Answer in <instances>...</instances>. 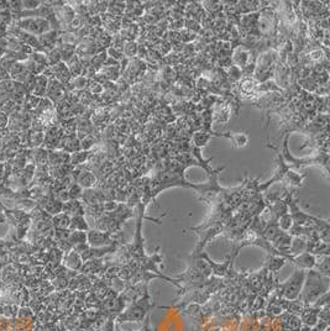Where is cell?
I'll return each mask as SVG.
<instances>
[{"instance_id":"6da1fadb","label":"cell","mask_w":330,"mask_h":331,"mask_svg":"<svg viewBox=\"0 0 330 331\" xmlns=\"http://www.w3.org/2000/svg\"><path fill=\"white\" fill-rule=\"evenodd\" d=\"M329 276H324L314 269H309L306 274L303 288L301 292L302 303L307 307L314 304L323 294L329 292Z\"/></svg>"},{"instance_id":"7a4b0ae2","label":"cell","mask_w":330,"mask_h":331,"mask_svg":"<svg viewBox=\"0 0 330 331\" xmlns=\"http://www.w3.org/2000/svg\"><path fill=\"white\" fill-rule=\"evenodd\" d=\"M153 308L152 299H151L150 294L147 293V289L142 296H140L138 299H135L133 302V304L128 308L124 313L117 314L115 316V320L117 324H121V322H128V321H144L145 318L149 315L150 310Z\"/></svg>"},{"instance_id":"3957f363","label":"cell","mask_w":330,"mask_h":331,"mask_svg":"<svg viewBox=\"0 0 330 331\" xmlns=\"http://www.w3.org/2000/svg\"><path fill=\"white\" fill-rule=\"evenodd\" d=\"M306 274L307 271H304V269H297L287 280L279 283L277 285V292H278L279 297L286 300H297L301 296Z\"/></svg>"},{"instance_id":"277c9868","label":"cell","mask_w":330,"mask_h":331,"mask_svg":"<svg viewBox=\"0 0 330 331\" xmlns=\"http://www.w3.org/2000/svg\"><path fill=\"white\" fill-rule=\"evenodd\" d=\"M13 24L15 25L18 29L22 30V31L30 33V35L38 36L44 35V33L51 31V24L45 19L40 18H24L19 19V20H14Z\"/></svg>"},{"instance_id":"5b68a950","label":"cell","mask_w":330,"mask_h":331,"mask_svg":"<svg viewBox=\"0 0 330 331\" xmlns=\"http://www.w3.org/2000/svg\"><path fill=\"white\" fill-rule=\"evenodd\" d=\"M87 242L91 247H105V246L119 243V240L109 232L100 231L97 229H89L87 231Z\"/></svg>"},{"instance_id":"8992f818","label":"cell","mask_w":330,"mask_h":331,"mask_svg":"<svg viewBox=\"0 0 330 331\" xmlns=\"http://www.w3.org/2000/svg\"><path fill=\"white\" fill-rule=\"evenodd\" d=\"M66 94H67L66 87H64L62 83H60L57 79H55V78L49 79L46 97L45 98L51 100V103L54 104V105H56L58 102H61V100L64 99Z\"/></svg>"},{"instance_id":"52a82bcc","label":"cell","mask_w":330,"mask_h":331,"mask_svg":"<svg viewBox=\"0 0 330 331\" xmlns=\"http://www.w3.org/2000/svg\"><path fill=\"white\" fill-rule=\"evenodd\" d=\"M49 68H50V72H51L52 77H54L55 79H57L60 83H62L64 87L68 86L69 82L72 80L71 73H69L68 67H67V64L64 62H60L55 64V66L49 67Z\"/></svg>"},{"instance_id":"ba28073f","label":"cell","mask_w":330,"mask_h":331,"mask_svg":"<svg viewBox=\"0 0 330 331\" xmlns=\"http://www.w3.org/2000/svg\"><path fill=\"white\" fill-rule=\"evenodd\" d=\"M60 32L61 31H55V30H51V31L44 33V35L38 36V42H40L41 49L44 50V53L51 51L54 50L56 46L58 45V40H60Z\"/></svg>"},{"instance_id":"9c48e42d","label":"cell","mask_w":330,"mask_h":331,"mask_svg":"<svg viewBox=\"0 0 330 331\" xmlns=\"http://www.w3.org/2000/svg\"><path fill=\"white\" fill-rule=\"evenodd\" d=\"M58 150L64 151V152L69 153V155H72V153H74V152H78V151H82L80 150V141H79V139L77 137V135L75 134L63 135L62 140H61L60 148H58Z\"/></svg>"},{"instance_id":"30bf717a","label":"cell","mask_w":330,"mask_h":331,"mask_svg":"<svg viewBox=\"0 0 330 331\" xmlns=\"http://www.w3.org/2000/svg\"><path fill=\"white\" fill-rule=\"evenodd\" d=\"M191 137L194 147L202 148L204 146L208 145L209 140H211L212 137H225V134H217V133H213V131L199 130V131H195Z\"/></svg>"},{"instance_id":"8fae6325","label":"cell","mask_w":330,"mask_h":331,"mask_svg":"<svg viewBox=\"0 0 330 331\" xmlns=\"http://www.w3.org/2000/svg\"><path fill=\"white\" fill-rule=\"evenodd\" d=\"M315 260H317V256L314 255L308 254V252H303V254H299L293 256L292 263H295L296 266H298L299 269H304V271H309V269H313L315 266Z\"/></svg>"},{"instance_id":"7c38bea8","label":"cell","mask_w":330,"mask_h":331,"mask_svg":"<svg viewBox=\"0 0 330 331\" xmlns=\"http://www.w3.org/2000/svg\"><path fill=\"white\" fill-rule=\"evenodd\" d=\"M69 159H71V155L64 151L61 150H54L49 151V167H60V166L68 164Z\"/></svg>"},{"instance_id":"4fadbf2b","label":"cell","mask_w":330,"mask_h":331,"mask_svg":"<svg viewBox=\"0 0 330 331\" xmlns=\"http://www.w3.org/2000/svg\"><path fill=\"white\" fill-rule=\"evenodd\" d=\"M7 40H8V51L18 53V55L24 56V57H29V56L33 52L31 47L26 46V45L22 44L21 41L16 40V38L9 37V36H8Z\"/></svg>"},{"instance_id":"5bb4252c","label":"cell","mask_w":330,"mask_h":331,"mask_svg":"<svg viewBox=\"0 0 330 331\" xmlns=\"http://www.w3.org/2000/svg\"><path fill=\"white\" fill-rule=\"evenodd\" d=\"M62 213L67 214L68 217H78V215L85 217L86 210L85 205H83V203L80 200H68L66 203H63Z\"/></svg>"},{"instance_id":"9a60e30c","label":"cell","mask_w":330,"mask_h":331,"mask_svg":"<svg viewBox=\"0 0 330 331\" xmlns=\"http://www.w3.org/2000/svg\"><path fill=\"white\" fill-rule=\"evenodd\" d=\"M8 73H9L10 79L18 83H24V80L30 75V73L26 69V67H25L24 62H16L11 67L10 71Z\"/></svg>"},{"instance_id":"2e32d148","label":"cell","mask_w":330,"mask_h":331,"mask_svg":"<svg viewBox=\"0 0 330 331\" xmlns=\"http://www.w3.org/2000/svg\"><path fill=\"white\" fill-rule=\"evenodd\" d=\"M64 266L67 268H69L71 271H80L83 266V261L80 255L78 252H75L74 250H71L69 252H67L63 257Z\"/></svg>"},{"instance_id":"e0dca14e","label":"cell","mask_w":330,"mask_h":331,"mask_svg":"<svg viewBox=\"0 0 330 331\" xmlns=\"http://www.w3.org/2000/svg\"><path fill=\"white\" fill-rule=\"evenodd\" d=\"M108 267L102 262V259H94L86 261V263H83L82 268H80V272L82 273H99V272L105 271Z\"/></svg>"},{"instance_id":"ac0fdd59","label":"cell","mask_w":330,"mask_h":331,"mask_svg":"<svg viewBox=\"0 0 330 331\" xmlns=\"http://www.w3.org/2000/svg\"><path fill=\"white\" fill-rule=\"evenodd\" d=\"M287 260L284 257L281 256H275V255H270L267 257V260L265 261V269L267 272H271V273H276L277 271H279L284 265H286Z\"/></svg>"},{"instance_id":"d6986e66","label":"cell","mask_w":330,"mask_h":331,"mask_svg":"<svg viewBox=\"0 0 330 331\" xmlns=\"http://www.w3.org/2000/svg\"><path fill=\"white\" fill-rule=\"evenodd\" d=\"M47 84H49V78L45 77L44 74L36 75L35 87H33L31 94L37 98H45L47 92Z\"/></svg>"},{"instance_id":"ffe728a7","label":"cell","mask_w":330,"mask_h":331,"mask_svg":"<svg viewBox=\"0 0 330 331\" xmlns=\"http://www.w3.org/2000/svg\"><path fill=\"white\" fill-rule=\"evenodd\" d=\"M225 139L230 140L235 148H242L249 144V135L246 133H226Z\"/></svg>"},{"instance_id":"44dd1931","label":"cell","mask_w":330,"mask_h":331,"mask_svg":"<svg viewBox=\"0 0 330 331\" xmlns=\"http://www.w3.org/2000/svg\"><path fill=\"white\" fill-rule=\"evenodd\" d=\"M314 271L319 272V273L324 274V276H329L330 271V260L329 255H321V256H317V260H315V266Z\"/></svg>"},{"instance_id":"7402d4cb","label":"cell","mask_w":330,"mask_h":331,"mask_svg":"<svg viewBox=\"0 0 330 331\" xmlns=\"http://www.w3.org/2000/svg\"><path fill=\"white\" fill-rule=\"evenodd\" d=\"M69 230L71 231H88L89 225L87 223L85 217L78 215V217H71V223H69Z\"/></svg>"},{"instance_id":"603a6c76","label":"cell","mask_w":330,"mask_h":331,"mask_svg":"<svg viewBox=\"0 0 330 331\" xmlns=\"http://www.w3.org/2000/svg\"><path fill=\"white\" fill-rule=\"evenodd\" d=\"M92 156V150L91 151H78V152H74L71 155V159H69V163H71L73 167H77V166L85 164L88 162V159L91 158Z\"/></svg>"},{"instance_id":"cb8c5ba5","label":"cell","mask_w":330,"mask_h":331,"mask_svg":"<svg viewBox=\"0 0 330 331\" xmlns=\"http://www.w3.org/2000/svg\"><path fill=\"white\" fill-rule=\"evenodd\" d=\"M66 64H67V67H68L69 73H71L72 78H75V77H79V75H82V68H83L82 61H80V58L78 57L77 55H74L73 57H72L71 60H69Z\"/></svg>"},{"instance_id":"d4e9b609","label":"cell","mask_w":330,"mask_h":331,"mask_svg":"<svg viewBox=\"0 0 330 331\" xmlns=\"http://www.w3.org/2000/svg\"><path fill=\"white\" fill-rule=\"evenodd\" d=\"M125 8H127V3L125 2H109L107 13L113 16H116V18H121L125 13Z\"/></svg>"},{"instance_id":"484cf974","label":"cell","mask_w":330,"mask_h":331,"mask_svg":"<svg viewBox=\"0 0 330 331\" xmlns=\"http://www.w3.org/2000/svg\"><path fill=\"white\" fill-rule=\"evenodd\" d=\"M52 226L55 229H68L69 223H71V217H68L64 213H60V214L54 215L51 219Z\"/></svg>"},{"instance_id":"4316f807","label":"cell","mask_w":330,"mask_h":331,"mask_svg":"<svg viewBox=\"0 0 330 331\" xmlns=\"http://www.w3.org/2000/svg\"><path fill=\"white\" fill-rule=\"evenodd\" d=\"M138 50H139V45L136 44L135 41H129L125 42L124 49H122V55H124V58L127 60H133L138 56Z\"/></svg>"},{"instance_id":"83f0119b","label":"cell","mask_w":330,"mask_h":331,"mask_svg":"<svg viewBox=\"0 0 330 331\" xmlns=\"http://www.w3.org/2000/svg\"><path fill=\"white\" fill-rule=\"evenodd\" d=\"M68 242L72 245V249L74 246L80 245V243H87V232L86 231H71V235L68 237Z\"/></svg>"},{"instance_id":"f1b7e54d","label":"cell","mask_w":330,"mask_h":331,"mask_svg":"<svg viewBox=\"0 0 330 331\" xmlns=\"http://www.w3.org/2000/svg\"><path fill=\"white\" fill-rule=\"evenodd\" d=\"M292 225H293V220L292 218H291L290 213H286V214L281 215V217L278 218V220H277V226H278L282 231L288 232L290 231V229L292 228Z\"/></svg>"},{"instance_id":"f546056e","label":"cell","mask_w":330,"mask_h":331,"mask_svg":"<svg viewBox=\"0 0 330 331\" xmlns=\"http://www.w3.org/2000/svg\"><path fill=\"white\" fill-rule=\"evenodd\" d=\"M67 192H68L69 200H80L83 194V188L74 182V183H72L71 186L68 187Z\"/></svg>"},{"instance_id":"4dcf8cb0","label":"cell","mask_w":330,"mask_h":331,"mask_svg":"<svg viewBox=\"0 0 330 331\" xmlns=\"http://www.w3.org/2000/svg\"><path fill=\"white\" fill-rule=\"evenodd\" d=\"M22 2V8H24V10L26 11H31V10H35L37 9L38 7L41 5V2H29V0H21Z\"/></svg>"},{"instance_id":"1f68e13d","label":"cell","mask_w":330,"mask_h":331,"mask_svg":"<svg viewBox=\"0 0 330 331\" xmlns=\"http://www.w3.org/2000/svg\"><path fill=\"white\" fill-rule=\"evenodd\" d=\"M144 326L141 327V330L139 331H153L152 327H151V324H150V315L146 316V319L144 320Z\"/></svg>"},{"instance_id":"d6a6232c","label":"cell","mask_w":330,"mask_h":331,"mask_svg":"<svg viewBox=\"0 0 330 331\" xmlns=\"http://www.w3.org/2000/svg\"><path fill=\"white\" fill-rule=\"evenodd\" d=\"M8 79H10L9 73L5 71L4 68H2V67H0V83L4 82V80H8Z\"/></svg>"},{"instance_id":"836d02e7","label":"cell","mask_w":330,"mask_h":331,"mask_svg":"<svg viewBox=\"0 0 330 331\" xmlns=\"http://www.w3.org/2000/svg\"><path fill=\"white\" fill-rule=\"evenodd\" d=\"M7 221V218H5V214L2 212V204H0V223H5Z\"/></svg>"}]
</instances>
